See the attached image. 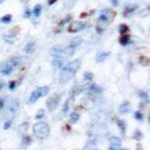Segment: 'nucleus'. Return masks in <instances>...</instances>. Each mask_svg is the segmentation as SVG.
Wrapping results in <instances>:
<instances>
[{
    "mask_svg": "<svg viewBox=\"0 0 150 150\" xmlns=\"http://www.w3.org/2000/svg\"><path fill=\"white\" fill-rule=\"evenodd\" d=\"M81 67V60L80 59H76V60H73L70 62L69 64L64 65L62 68V71H60V75H59V79L60 81L63 84L69 81L71 78H74V75L78 73V70L80 69Z\"/></svg>",
    "mask_w": 150,
    "mask_h": 150,
    "instance_id": "nucleus-1",
    "label": "nucleus"
},
{
    "mask_svg": "<svg viewBox=\"0 0 150 150\" xmlns=\"http://www.w3.org/2000/svg\"><path fill=\"white\" fill-rule=\"evenodd\" d=\"M33 131H34V135L38 139H41L44 140L49 137V133H50V129H49V125L46 123H43V121H39L36 123L34 126H33Z\"/></svg>",
    "mask_w": 150,
    "mask_h": 150,
    "instance_id": "nucleus-2",
    "label": "nucleus"
},
{
    "mask_svg": "<svg viewBox=\"0 0 150 150\" xmlns=\"http://www.w3.org/2000/svg\"><path fill=\"white\" fill-rule=\"evenodd\" d=\"M48 93H49V88L48 86H41V88L35 89V90L31 93V95H30L29 104H34V103L39 99V98L48 95Z\"/></svg>",
    "mask_w": 150,
    "mask_h": 150,
    "instance_id": "nucleus-3",
    "label": "nucleus"
},
{
    "mask_svg": "<svg viewBox=\"0 0 150 150\" xmlns=\"http://www.w3.org/2000/svg\"><path fill=\"white\" fill-rule=\"evenodd\" d=\"M114 16H115V13H111L108 9H104V10H101L99 15V23L100 24H108V23H110L112 20Z\"/></svg>",
    "mask_w": 150,
    "mask_h": 150,
    "instance_id": "nucleus-4",
    "label": "nucleus"
},
{
    "mask_svg": "<svg viewBox=\"0 0 150 150\" xmlns=\"http://www.w3.org/2000/svg\"><path fill=\"white\" fill-rule=\"evenodd\" d=\"M89 134L95 135V137H99V135L103 137V135L106 134V128H105V125H103V124H95L89 129Z\"/></svg>",
    "mask_w": 150,
    "mask_h": 150,
    "instance_id": "nucleus-5",
    "label": "nucleus"
},
{
    "mask_svg": "<svg viewBox=\"0 0 150 150\" xmlns=\"http://www.w3.org/2000/svg\"><path fill=\"white\" fill-rule=\"evenodd\" d=\"M59 100H60L59 94H53V95L48 99V101H46V106H48V109L50 111H54L59 105Z\"/></svg>",
    "mask_w": 150,
    "mask_h": 150,
    "instance_id": "nucleus-6",
    "label": "nucleus"
},
{
    "mask_svg": "<svg viewBox=\"0 0 150 150\" xmlns=\"http://www.w3.org/2000/svg\"><path fill=\"white\" fill-rule=\"evenodd\" d=\"M86 26H88V24H85V23H83V21H71L68 26V31L69 33H78Z\"/></svg>",
    "mask_w": 150,
    "mask_h": 150,
    "instance_id": "nucleus-7",
    "label": "nucleus"
},
{
    "mask_svg": "<svg viewBox=\"0 0 150 150\" xmlns=\"http://www.w3.org/2000/svg\"><path fill=\"white\" fill-rule=\"evenodd\" d=\"M13 65L10 64V62H5V63H1L0 64V73L4 74V75H10L13 71Z\"/></svg>",
    "mask_w": 150,
    "mask_h": 150,
    "instance_id": "nucleus-8",
    "label": "nucleus"
},
{
    "mask_svg": "<svg viewBox=\"0 0 150 150\" xmlns=\"http://www.w3.org/2000/svg\"><path fill=\"white\" fill-rule=\"evenodd\" d=\"M19 109V103L18 100H13L10 101V105H9V109H8V114L10 116H14L16 114V111Z\"/></svg>",
    "mask_w": 150,
    "mask_h": 150,
    "instance_id": "nucleus-9",
    "label": "nucleus"
},
{
    "mask_svg": "<svg viewBox=\"0 0 150 150\" xmlns=\"http://www.w3.org/2000/svg\"><path fill=\"white\" fill-rule=\"evenodd\" d=\"M88 91L90 94H99L101 93V88L99 85H96V84H90L88 86Z\"/></svg>",
    "mask_w": 150,
    "mask_h": 150,
    "instance_id": "nucleus-10",
    "label": "nucleus"
},
{
    "mask_svg": "<svg viewBox=\"0 0 150 150\" xmlns=\"http://www.w3.org/2000/svg\"><path fill=\"white\" fill-rule=\"evenodd\" d=\"M53 65L55 68H63V65H64V59L63 58H59V56H54V60H53Z\"/></svg>",
    "mask_w": 150,
    "mask_h": 150,
    "instance_id": "nucleus-11",
    "label": "nucleus"
},
{
    "mask_svg": "<svg viewBox=\"0 0 150 150\" xmlns=\"http://www.w3.org/2000/svg\"><path fill=\"white\" fill-rule=\"evenodd\" d=\"M130 110V103L129 101H124L123 104H120L119 106V111L121 114H125V112H128Z\"/></svg>",
    "mask_w": 150,
    "mask_h": 150,
    "instance_id": "nucleus-12",
    "label": "nucleus"
},
{
    "mask_svg": "<svg viewBox=\"0 0 150 150\" xmlns=\"http://www.w3.org/2000/svg\"><path fill=\"white\" fill-rule=\"evenodd\" d=\"M109 142H110V146L120 148V145H121V140L119 138H116V137H111Z\"/></svg>",
    "mask_w": 150,
    "mask_h": 150,
    "instance_id": "nucleus-13",
    "label": "nucleus"
},
{
    "mask_svg": "<svg viewBox=\"0 0 150 150\" xmlns=\"http://www.w3.org/2000/svg\"><path fill=\"white\" fill-rule=\"evenodd\" d=\"M109 55H110L109 51H101V53H99L98 56H96V62H104Z\"/></svg>",
    "mask_w": 150,
    "mask_h": 150,
    "instance_id": "nucleus-14",
    "label": "nucleus"
},
{
    "mask_svg": "<svg viewBox=\"0 0 150 150\" xmlns=\"http://www.w3.org/2000/svg\"><path fill=\"white\" fill-rule=\"evenodd\" d=\"M83 43V40L80 39V38H75V39H73L71 41H70V44H69V46H71V48H75L76 49L79 45H80Z\"/></svg>",
    "mask_w": 150,
    "mask_h": 150,
    "instance_id": "nucleus-15",
    "label": "nucleus"
},
{
    "mask_svg": "<svg viewBox=\"0 0 150 150\" xmlns=\"http://www.w3.org/2000/svg\"><path fill=\"white\" fill-rule=\"evenodd\" d=\"M138 8V5H137V4H133V5H129V6H126L125 8V10H124V15L125 16H128L129 15V14H131V13H133L134 10H135V9H137Z\"/></svg>",
    "mask_w": 150,
    "mask_h": 150,
    "instance_id": "nucleus-16",
    "label": "nucleus"
},
{
    "mask_svg": "<svg viewBox=\"0 0 150 150\" xmlns=\"http://www.w3.org/2000/svg\"><path fill=\"white\" fill-rule=\"evenodd\" d=\"M34 46H35L34 41H31V43H28L26 46H25V53L26 54H31L33 51H34Z\"/></svg>",
    "mask_w": 150,
    "mask_h": 150,
    "instance_id": "nucleus-17",
    "label": "nucleus"
},
{
    "mask_svg": "<svg viewBox=\"0 0 150 150\" xmlns=\"http://www.w3.org/2000/svg\"><path fill=\"white\" fill-rule=\"evenodd\" d=\"M10 64L13 65V68H15V67H19V65L21 64V58H13L11 60H10Z\"/></svg>",
    "mask_w": 150,
    "mask_h": 150,
    "instance_id": "nucleus-18",
    "label": "nucleus"
},
{
    "mask_svg": "<svg viewBox=\"0 0 150 150\" xmlns=\"http://www.w3.org/2000/svg\"><path fill=\"white\" fill-rule=\"evenodd\" d=\"M119 43L121 44V45H128L129 43H130V38L128 36V35H124V36H121L120 38V40H119Z\"/></svg>",
    "mask_w": 150,
    "mask_h": 150,
    "instance_id": "nucleus-19",
    "label": "nucleus"
},
{
    "mask_svg": "<svg viewBox=\"0 0 150 150\" xmlns=\"http://www.w3.org/2000/svg\"><path fill=\"white\" fill-rule=\"evenodd\" d=\"M116 124H118V126L120 128V130L123 131V134H125V130H126V124L124 120H116Z\"/></svg>",
    "mask_w": 150,
    "mask_h": 150,
    "instance_id": "nucleus-20",
    "label": "nucleus"
},
{
    "mask_svg": "<svg viewBox=\"0 0 150 150\" xmlns=\"http://www.w3.org/2000/svg\"><path fill=\"white\" fill-rule=\"evenodd\" d=\"M11 19H13V16L10 15V14H6V15H4L1 19H0V21L4 23V24H9V23L11 21Z\"/></svg>",
    "mask_w": 150,
    "mask_h": 150,
    "instance_id": "nucleus-21",
    "label": "nucleus"
},
{
    "mask_svg": "<svg viewBox=\"0 0 150 150\" xmlns=\"http://www.w3.org/2000/svg\"><path fill=\"white\" fill-rule=\"evenodd\" d=\"M41 9H43V8H41V5H40V4H38V5H35V8H34V10H33L31 13H33V14H34V15H35V16H39V15H40V14H41Z\"/></svg>",
    "mask_w": 150,
    "mask_h": 150,
    "instance_id": "nucleus-22",
    "label": "nucleus"
},
{
    "mask_svg": "<svg viewBox=\"0 0 150 150\" xmlns=\"http://www.w3.org/2000/svg\"><path fill=\"white\" fill-rule=\"evenodd\" d=\"M93 78H94L93 73H89V71H86L85 74H84V81H85V83L91 81V80H93Z\"/></svg>",
    "mask_w": 150,
    "mask_h": 150,
    "instance_id": "nucleus-23",
    "label": "nucleus"
},
{
    "mask_svg": "<svg viewBox=\"0 0 150 150\" xmlns=\"http://www.w3.org/2000/svg\"><path fill=\"white\" fill-rule=\"evenodd\" d=\"M119 31L121 33V34H126V33L129 31V26L125 25V24H121V25L119 26Z\"/></svg>",
    "mask_w": 150,
    "mask_h": 150,
    "instance_id": "nucleus-24",
    "label": "nucleus"
},
{
    "mask_svg": "<svg viewBox=\"0 0 150 150\" xmlns=\"http://www.w3.org/2000/svg\"><path fill=\"white\" fill-rule=\"evenodd\" d=\"M139 63L142 64V65H144V67H148V65H149V59L145 58V56H140Z\"/></svg>",
    "mask_w": 150,
    "mask_h": 150,
    "instance_id": "nucleus-25",
    "label": "nucleus"
},
{
    "mask_svg": "<svg viewBox=\"0 0 150 150\" xmlns=\"http://www.w3.org/2000/svg\"><path fill=\"white\" fill-rule=\"evenodd\" d=\"M4 40L6 41V43H10V44H14V36L13 35H4Z\"/></svg>",
    "mask_w": 150,
    "mask_h": 150,
    "instance_id": "nucleus-26",
    "label": "nucleus"
},
{
    "mask_svg": "<svg viewBox=\"0 0 150 150\" xmlns=\"http://www.w3.org/2000/svg\"><path fill=\"white\" fill-rule=\"evenodd\" d=\"M78 119H79V114H78V112H71V114H70V120H71L73 123L78 121Z\"/></svg>",
    "mask_w": 150,
    "mask_h": 150,
    "instance_id": "nucleus-27",
    "label": "nucleus"
},
{
    "mask_svg": "<svg viewBox=\"0 0 150 150\" xmlns=\"http://www.w3.org/2000/svg\"><path fill=\"white\" fill-rule=\"evenodd\" d=\"M23 143H24L25 145H29L31 143V137H29V135L24 137V138H23Z\"/></svg>",
    "mask_w": 150,
    "mask_h": 150,
    "instance_id": "nucleus-28",
    "label": "nucleus"
},
{
    "mask_svg": "<svg viewBox=\"0 0 150 150\" xmlns=\"http://www.w3.org/2000/svg\"><path fill=\"white\" fill-rule=\"evenodd\" d=\"M138 95H139L140 98H143L145 101H148V99H149V98H148V94H146V93H144V91H139V93H138Z\"/></svg>",
    "mask_w": 150,
    "mask_h": 150,
    "instance_id": "nucleus-29",
    "label": "nucleus"
},
{
    "mask_svg": "<svg viewBox=\"0 0 150 150\" xmlns=\"http://www.w3.org/2000/svg\"><path fill=\"white\" fill-rule=\"evenodd\" d=\"M135 119L139 120V121H142V120H143V112H140V111L135 112Z\"/></svg>",
    "mask_w": 150,
    "mask_h": 150,
    "instance_id": "nucleus-30",
    "label": "nucleus"
},
{
    "mask_svg": "<svg viewBox=\"0 0 150 150\" xmlns=\"http://www.w3.org/2000/svg\"><path fill=\"white\" fill-rule=\"evenodd\" d=\"M134 138H135V139H137V140H140V139H142V138H143V134H142V133H140V131H139V130H137V131H135V134H134Z\"/></svg>",
    "mask_w": 150,
    "mask_h": 150,
    "instance_id": "nucleus-31",
    "label": "nucleus"
},
{
    "mask_svg": "<svg viewBox=\"0 0 150 150\" xmlns=\"http://www.w3.org/2000/svg\"><path fill=\"white\" fill-rule=\"evenodd\" d=\"M43 116H44V110H40V111L38 112V114H36V116H35V118H36L38 120H39V119H41V118H43Z\"/></svg>",
    "mask_w": 150,
    "mask_h": 150,
    "instance_id": "nucleus-32",
    "label": "nucleus"
},
{
    "mask_svg": "<svg viewBox=\"0 0 150 150\" xmlns=\"http://www.w3.org/2000/svg\"><path fill=\"white\" fill-rule=\"evenodd\" d=\"M69 20H71V16H70V15H68L67 18H65V19H64V20H62V23H60V26H62L63 24H65V23H68Z\"/></svg>",
    "mask_w": 150,
    "mask_h": 150,
    "instance_id": "nucleus-33",
    "label": "nucleus"
},
{
    "mask_svg": "<svg viewBox=\"0 0 150 150\" xmlns=\"http://www.w3.org/2000/svg\"><path fill=\"white\" fill-rule=\"evenodd\" d=\"M10 126H11V120H8L6 123L4 124V129L6 130V129H9V128H10Z\"/></svg>",
    "mask_w": 150,
    "mask_h": 150,
    "instance_id": "nucleus-34",
    "label": "nucleus"
},
{
    "mask_svg": "<svg viewBox=\"0 0 150 150\" xmlns=\"http://www.w3.org/2000/svg\"><path fill=\"white\" fill-rule=\"evenodd\" d=\"M69 103H70V99L67 100V103H65V105H64V112H68V108H69Z\"/></svg>",
    "mask_w": 150,
    "mask_h": 150,
    "instance_id": "nucleus-35",
    "label": "nucleus"
},
{
    "mask_svg": "<svg viewBox=\"0 0 150 150\" xmlns=\"http://www.w3.org/2000/svg\"><path fill=\"white\" fill-rule=\"evenodd\" d=\"M15 86H16V83H15V81H11L10 84H9V89H10V90H14V89H15Z\"/></svg>",
    "mask_w": 150,
    "mask_h": 150,
    "instance_id": "nucleus-36",
    "label": "nucleus"
},
{
    "mask_svg": "<svg viewBox=\"0 0 150 150\" xmlns=\"http://www.w3.org/2000/svg\"><path fill=\"white\" fill-rule=\"evenodd\" d=\"M88 145H90V149H89V148H85V150H98V149L95 148V145H94L93 143H91V144H90V143H89Z\"/></svg>",
    "mask_w": 150,
    "mask_h": 150,
    "instance_id": "nucleus-37",
    "label": "nucleus"
},
{
    "mask_svg": "<svg viewBox=\"0 0 150 150\" xmlns=\"http://www.w3.org/2000/svg\"><path fill=\"white\" fill-rule=\"evenodd\" d=\"M31 14H33V13H31L30 10H26V11L24 13V16H25V18H29V16L31 15Z\"/></svg>",
    "mask_w": 150,
    "mask_h": 150,
    "instance_id": "nucleus-38",
    "label": "nucleus"
},
{
    "mask_svg": "<svg viewBox=\"0 0 150 150\" xmlns=\"http://www.w3.org/2000/svg\"><path fill=\"white\" fill-rule=\"evenodd\" d=\"M111 3H112V5H114V6H116V5H118V4H119L118 0H111Z\"/></svg>",
    "mask_w": 150,
    "mask_h": 150,
    "instance_id": "nucleus-39",
    "label": "nucleus"
},
{
    "mask_svg": "<svg viewBox=\"0 0 150 150\" xmlns=\"http://www.w3.org/2000/svg\"><path fill=\"white\" fill-rule=\"evenodd\" d=\"M109 150H120V148H116V146H110Z\"/></svg>",
    "mask_w": 150,
    "mask_h": 150,
    "instance_id": "nucleus-40",
    "label": "nucleus"
},
{
    "mask_svg": "<svg viewBox=\"0 0 150 150\" xmlns=\"http://www.w3.org/2000/svg\"><path fill=\"white\" fill-rule=\"evenodd\" d=\"M4 105V99H0V108Z\"/></svg>",
    "mask_w": 150,
    "mask_h": 150,
    "instance_id": "nucleus-41",
    "label": "nucleus"
},
{
    "mask_svg": "<svg viewBox=\"0 0 150 150\" xmlns=\"http://www.w3.org/2000/svg\"><path fill=\"white\" fill-rule=\"evenodd\" d=\"M54 3H56V0H49V4L51 5V4H54Z\"/></svg>",
    "mask_w": 150,
    "mask_h": 150,
    "instance_id": "nucleus-42",
    "label": "nucleus"
},
{
    "mask_svg": "<svg viewBox=\"0 0 150 150\" xmlns=\"http://www.w3.org/2000/svg\"><path fill=\"white\" fill-rule=\"evenodd\" d=\"M3 88H4V84H3V83H0V90H1Z\"/></svg>",
    "mask_w": 150,
    "mask_h": 150,
    "instance_id": "nucleus-43",
    "label": "nucleus"
},
{
    "mask_svg": "<svg viewBox=\"0 0 150 150\" xmlns=\"http://www.w3.org/2000/svg\"><path fill=\"white\" fill-rule=\"evenodd\" d=\"M120 150H129V149H120Z\"/></svg>",
    "mask_w": 150,
    "mask_h": 150,
    "instance_id": "nucleus-44",
    "label": "nucleus"
},
{
    "mask_svg": "<svg viewBox=\"0 0 150 150\" xmlns=\"http://www.w3.org/2000/svg\"><path fill=\"white\" fill-rule=\"evenodd\" d=\"M3 1H4V0H0V3H3Z\"/></svg>",
    "mask_w": 150,
    "mask_h": 150,
    "instance_id": "nucleus-45",
    "label": "nucleus"
}]
</instances>
